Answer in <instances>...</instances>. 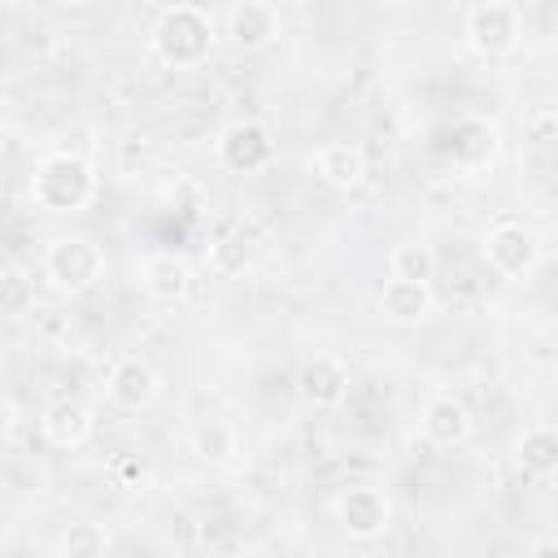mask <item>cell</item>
I'll return each instance as SVG.
<instances>
[{"instance_id":"obj_1","label":"cell","mask_w":558,"mask_h":558,"mask_svg":"<svg viewBox=\"0 0 558 558\" xmlns=\"http://www.w3.org/2000/svg\"><path fill=\"white\" fill-rule=\"evenodd\" d=\"M214 13L201 9V4H170L161 9V17L153 22V57L161 65H174V70H192L201 65L209 52H214Z\"/></svg>"},{"instance_id":"obj_2","label":"cell","mask_w":558,"mask_h":558,"mask_svg":"<svg viewBox=\"0 0 558 558\" xmlns=\"http://www.w3.org/2000/svg\"><path fill=\"white\" fill-rule=\"evenodd\" d=\"M96 196V170L78 153H48L31 174V201L44 214H78Z\"/></svg>"},{"instance_id":"obj_3","label":"cell","mask_w":558,"mask_h":558,"mask_svg":"<svg viewBox=\"0 0 558 558\" xmlns=\"http://www.w3.org/2000/svg\"><path fill=\"white\" fill-rule=\"evenodd\" d=\"M44 275L57 292H87L105 279V248L87 235H57L44 253Z\"/></svg>"},{"instance_id":"obj_4","label":"cell","mask_w":558,"mask_h":558,"mask_svg":"<svg viewBox=\"0 0 558 558\" xmlns=\"http://www.w3.org/2000/svg\"><path fill=\"white\" fill-rule=\"evenodd\" d=\"M462 35H466V48L471 52H480V57H506L523 39V9L510 4V0H480V4L466 9Z\"/></svg>"},{"instance_id":"obj_5","label":"cell","mask_w":558,"mask_h":558,"mask_svg":"<svg viewBox=\"0 0 558 558\" xmlns=\"http://www.w3.org/2000/svg\"><path fill=\"white\" fill-rule=\"evenodd\" d=\"M270 157H275V140H270V126L266 122L240 118V122L222 126V135H218V161L231 174H257V170L270 166Z\"/></svg>"},{"instance_id":"obj_6","label":"cell","mask_w":558,"mask_h":558,"mask_svg":"<svg viewBox=\"0 0 558 558\" xmlns=\"http://www.w3.org/2000/svg\"><path fill=\"white\" fill-rule=\"evenodd\" d=\"M484 262L501 275V279H523L532 275V266L541 262V244L523 222H497L484 235Z\"/></svg>"},{"instance_id":"obj_7","label":"cell","mask_w":558,"mask_h":558,"mask_svg":"<svg viewBox=\"0 0 558 558\" xmlns=\"http://www.w3.org/2000/svg\"><path fill=\"white\" fill-rule=\"evenodd\" d=\"M336 519L353 541H379L392 523V501L375 484H353L336 501Z\"/></svg>"},{"instance_id":"obj_8","label":"cell","mask_w":558,"mask_h":558,"mask_svg":"<svg viewBox=\"0 0 558 558\" xmlns=\"http://www.w3.org/2000/svg\"><path fill=\"white\" fill-rule=\"evenodd\" d=\"M279 35H283V17H279L275 4H266V0H240V4H231V13H227V39H231V48L262 52Z\"/></svg>"},{"instance_id":"obj_9","label":"cell","mask_w":558,"mask_h":558,"mask_svg":"<svg viewBox=\"0 0 558 558\" xmlns=\"http://www.w3.org/2000/svg\"><path fill=\"white\" fill-rule=\"evenodd\" d=\"M497 148H501V131L488 118H475V113L458 118L449 126V140H445V153L458 170H484L497 157Z\"/></svg>"},{"instance_id":"obj_10","label":"cell","mask_w":558,"mask_h":558,"mask_svg":"<svg viewBox=\"0 0 558 558\" xmlns=\"http://www.w3.org/2000/svg\"><path fill=\"white\" fill-rule=\"evenodd\" d=\"M296 392L314 410H336L349 397V366L331 353H314L296 375Z\"/></svg>"},{"instance_id":"obj_11","label":"cell","mask_w":558,"mask_h":558,"mask_svg":"<svg viewBox=\"0 0 558 558\" xmlns=\"http://www.w3.org/2000/svg\"><path fill=\"white\" fill-rule=\"evenodd\" d=\"M105 388H109V397H113L118 405H126V410H144V405L161 392L157 371H153L144 357H131V353L113 362V371H109Z\"/></svg>"},{"instance_id":"obj_12","label":"cell","mask_w":558,"mask_h":558,"mask_svg":"<svg viewBox=\"0 0 558 558\" xmlns=\"http://www.w3.org/2000/svg\"><path fill=\"white\" fill-rule=\"evenodd\" d=\"M432 305H436V296H432V283L384 279V288H379V314H384L388 323H401V327H410V323H423V318L432 314Z\"/></svg>"},{"instance_id":"obj_13","label":"cell","mask_w":558,"mask_h":558,"mask_svg":"<svg viewBox=\"0 0 558 558\" xmlns=\"http://www.w3.org/2000/svg\"><path fill=\"white\" fill-rule=\"evenodd\" d=\"M39 427H44V440H48V445H57V449H78V445H87V436H92V410H87L83 401H74V397H61V401H52V405L44 410Z\"/></svg>"},{"instance_id":"obj_14","label":"cell","mask_w":558,"mask_h":558,"mask_svg":"<svg viewBox=\"0 0 558 558\" xmlns=\"http://www.w3.org/2000/svg\"><path fill=\"white\" fill-rule=\"evenodd\" d=\"M314 174H318L327 187L349 192V187H357V183L366 179V153H362L357 144H349V140L323 144V148L314 153Z\"/></svg>"},{"instance_id":"obj_15","label":"cell","mask_w":558,"mask_h":558,"mask_svg":"<svg viewBox=\"0 0 558 558\" xmlns=\"http://www.w3.org/2000/svg\"><path fill=\"white\" fill-rule=\"evenodd\" d=\"M418 423H423V436L432 445H440V449L466 445V436H471V410L462 401H453V397H432L423 405V418Z\"/></svg>"},{"instance_id":"obj_16","label":"cell","mask_w":558,"mask_h":558,"mask_svg":"<svg viewBox=\"0 0 558 558\" xmlns=\"http://www.w3.org/2000/svg\"><path fill=\"white\" fill-rule=\"evenodd\" d=\"M144 292L153 301H161V305L183 301L192 292V266L183 257H174V253H153L144 262Z\"/></svg>"},{"instance_id":"obj_17","label":"cell","mask_w":558,"mask_h":558,"mask_svg":"<svg viewBox=\"0 0 558 558\" xmlns=\"http://www.w3.org/2000/svg\"><path fill=\"white\" fill-rule=\"evenodd\" d=\"M514 462L523 466V475L532 480H549L558 471V432L549 423H532L519 432L514 440Z\"/></svg>"},{"instance_id":"obj_18","label":"cell","mask_w":558,"mask_h":558,"mask_svg":"<svg viewBox=\"0 0 558 558\" xmlns=\"http://www.w3.org/2000/svg\"><path fill=\"white\" fill-rule=\"evenodd\" d=\"M35 314V279L22 266L0 270V318H26Z\"/></svg>"},{"instance_id":"obj_19","label":"cell","mask_w":558,"mask_h":558,"mask_svg":"<svg viewBox=\"0 0 558 558\" xmlns=\"http://www.w3.org/2000/svg\"><path fill=\"white\" fill-rule=\"evenodd\" d=\"M388 270H392V279L432 283V275H436V253H432L427 244H418V240H405V244H397V248H392Z\"/></svg>"},{"instance_id":"obj_20","label":"cell","mask_w":558,"mask_h":558,"mask_svg":"<svg viewBox=\"0 0 558 558\" xmlns=\"http://www.w3.org/2000/svg\"><path fill=\"white\" fill-rule=\"evenodd\" d=\"M109 549V532L92 519H78L61 532V558H105Z\"/></svg>"},{"instance_id":"obj_21","label":"cell","mask_w":558,"mask_h":558,"mask_svg":"<svg viewBox=\"0 0 558 558\" xmlns=\"http://www.w3.org/2000/svg\"><path fill=\"white\" fill-rule=\"evenodd\" d=\"M196 453L209 458V462H227V458L235 453V432H231L227 423H218V418L201 423V427H196Z\"/></svg>"},{"instance_id":"obj_22","label":"cell","mask_w":558,"mask_h":558,"mask_svg":"<svg viewBox=\"0 0 558 558\" xmlns=\"http://www.w3.org/2000/svg\"><path fill=\"white\" fill-rule=\"evenodd\" d=\"M209 266H214L218 275H240V270L248 266L244 240H218V244H209Z\"/></svg>"},{"instance_id":"obj_23","label":"cell","mask_w":558,"mask_h":558,"mask_svg":"<svg viewBox=\"0 0 558 558\" xmlns=\"http://www.w3.org/2000/svg\"><path fill=\"white\" fill-rule=\"evenodd\" d=\"M527 140H532L536 148H545V144L554 140V109H536V113L527 118Z\"/></svg>"},{"instance_id":"obj_24","label":"cell","mask_w":558,"mask_h":558,"mask_svg":"<svg viewBox=\"0 0 558 558\" xmlns=\"http://www.w3.org/2000/svg\"><path fill=\"white\" fill-rule=\"evenodd\" d=\"M113 475H118L122 484H140V480L148 475V466H144V458H140V453H122V458L113 462Z\"/></svg>"},{"instance_id":"obj_25","label":"cell","mask_w":558,"mask_h":558,"mask_svg":"<svg viewBox=\"0 0 558 558\" xmlns=\"http://www.w3.org/2000/svg\"><path fill=\"white\" fill-rule=\"evenodd\" d=\"M9 427H13V405H9V397L0 392V436H4Z\"/></svg>"},{"instance_id":"obj_26","label":"cell","mask_w":558,"mask_h":558,"mask_svg":"<svg viewBox=\"0 0 558 558\" xmlns=\"http://www.w3.org/2000/svg\"><path fill=\"white\" fill-rule=\"evenodd\" d=\"M554 554H558V545H554V541H541V545L532 549V558H554Z\"/></svg>"}]
</instances>
